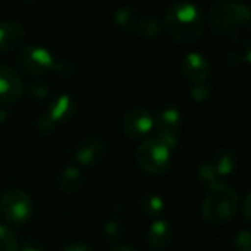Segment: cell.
Masks as SVG:
<instances>
[{
    "label": "cell",
    "instance_id": "obj_1",
    "mask_svg": "<svg viewBox=\"0 0 251 251\" xmlns=\"http://www.w3.org/2000/svg\"><path fill=\"white\" fill-rule=\"evenodd\" d=\"M209 26L219 40L234 44H250V7L238 0L216 1L207 15Z\"/></svg>",
    "mask_w": 251,
    "mask_h": 251
},
{
    "label": "cell",
    "instance_id": "obj_2",
    "mask_svg": "<svg viewBox=\"0 0 251 251\" xmlns=\"http://www.w3.org/2000/svg\"><path fill=\"white\" fill-rule=\"evenodd\" d=\"M162 25H165L174 41L179 44H194L204 32L206 18L196 3L175 1L166 9Z\"/></svg>",
    "mask_w": 251,
    "mask_h": 251
},
{
    "label": "cell",
    "instance_id": "obj_3",
    "mask_svg": "<svg viewBox=\"0 0 251 251\" xmlns=\"http://www.w3.org/2000/svg\"><path fill=\"white\" fill-rule=\"evenodd\" d=\"M238 210L240 196L231 184L218 179L207 187L201 203V215L207 224L222 226L232 221Z\"/></svg>",
    "mask_w": 251,
    "mask_h": 251
},
{
    "label": "cell",
    "instance_id": "obj_4",
    "mask_svg": "<svg viewBox=\"0 0 251 251\" xmlns=\"http://www.w3.org/2000/svg\"><path fill=\"white\" fill-rule=\"evenodd\" d=\"M113 19L116 25L124 31L147 40H156L163 32V25L154 15L132 6H122L116 9Z\"/></svg>",
    "mask_w": 251,
    "mask_h": 251
},
{
    "label": "cell",
    "instance_id": "obj_5",
    "mask_svg": "<svg viewBox=\"0 0 251 251\" xmlns=\"http://www.w3.org/2000/svg\"><path fill=\"white\" fill-rule=\"evenodd\" d=\"M135 162L147 175L160 176L171 168L172 150L157 138H147L138 146L135 151Z\"/></svg>",
    "mask_w": 251,
    "mask_h": 251
},
{
    "label": "cell",
    "instance_id": "obj_6",
    "mask_svg": "<svg viewBox=\"0 0 251 251\" xmlns=\"http://www.w3.org/2000/svg\"><path fill=\"white\" fill-rule=\"evenodd\" d=\"M1 216L15 226L26 224L34 212L31 196L22 188H9L0 197Z\"/></svg>",
    "mask_w": 251,
    "mask_h": 251
},
{
    "label": "cell",
    "instance_id": "obj_7",
    "mask_svg": "<svg viewBox=\"0 0 251 251\" xmlns=\"http://www.w3.org/2000/svg\"><path fill=\"white\" fill-rule=\"evenodd\" d=\"M154 128L157 129V140H160L172 151L179 146L181 128H182V113L175 106L162 107L153 116Z\"/></svg>",
    "mask_w": 251,
    "mask_h": 251
},
{
    "label": "cell",
    "instance_id": "obj_8",
    "mask_svg": "<svg viewBox=\"0 0 251 251\" xmlns=\"http://www.w3.org/2000/svg\"><path fill=\"white\" fill-rule=\"evenodd\" d=\"M16 65L31 76L46 75L53 69L54 57L49 49L40 44L24 46L16 56Z\"/></svg>",
    "mask_w": 251,
    "mask_h": 251
},
{
    "label": "cell",
    "instance_id": "obj_9",
    "mask_svg": "<svg viewBox=\"0 0 251 251\" xmlns=\"http://www.w3.org/2000/svg\"><path fill=\"white\" fill-rule=\"evenodd\" d=\"M154 128L153 115L144 107H131L122 118V132L132 140L144 138Z\"/></svg>",
    "mask_w": 251,
    "mask_h": 251
},
{
    "label": "cell",
    "instance_id": "obj_10",
    "mask_svg": "<svg viewBox=\"0 0 251 251\" xmlns=\"http://www.w3.org/2000/svg\"><path fill=\"white\" fill-rule=\"evenodd\" d=\"M179 72L181 75L191 84H200L206 82L212 72L210 60L199 51H190L187 53L181 63H179Z\"/></svg>",
    "mask_w": 251,
    "mask_h": 251
},
{
    "label": "cell",
    "instance_id": "obj_11",
    "mask_svg": "<svg viewBox=\"0 0 251 251\" xmlns=\"http://www.w3.org/2000/svg\"><path fill=\"white\" fill-rule=\"evenodd\" d=\"M25 93L22 76L13 68L0 65V104L10 106L21 100Z\"/></svg>",
    "mask_w": 251,
    "mask_h": 251
},
{
    "label": "cell",
    "instance_id": "obj_12",
    "mask_svg": "<svg viewBox=\"0 0 251 251\" xmlns=\"http://www.w3.org/2000/svg\"><path fill=\"white\" fill-rule=\"evenodd\" d=\"M106 144L101 137L88 135L78 141L75 147V160L82 166H94L97 165L104 156Z\"/></svg>",
    "mask_w": 251,
    "mask_h": 251
},
{
    "label": "cell",
    "instance_id": "obj_13",
    "mask_svg": "<svg viewBox=\"0 0 251 251\" xmlns=\"http://www.w3.org/2000/svg\"><path fill=\"white\" fill-rule=\"evenodd\" d=\"M174 240V229L168 221H154L146 234V243L151 251H165L169 249Z\"/></svg>",
    "mask_w": 251,
    "mask_h": 251
},
{
    "label": "cell",
    "instance_id": "obj_14",
    "mask_svg": "<svg viewBox=\"0 0 251 251\" xmlns=\"http://www.w3.org/2000/svg\"><path fill=\"white\" fill-rule=\"evenodd\" d=\"M25 38V29L21 22L13 19L0 21V53H10L18 49Z\"/></svg>",
    "mask_w": 251,
    "mask_h": 251
},
{
    "label": "cell",
    "instance_id": "obj_15",
    "mask_svg": "<svg viewBox=\"0 0 251 251\" xmlns=\"http://www.w3.org/2000/svg\"><path fill=\"white\" fill-rule=\"evenodd\" d=\"M56 125L71 121L76 113V100L71 94H60L54 97L46 110Z\"/></svg>",
    "mask_w": 251,
    "mask_h": 251
},
{
    "label": "cell",
    "instance_id": "obj_16",
    "mask_svg": "<svg viewBox=\"0 0 251 251\" xmlns=\"http://www.w3.org/2000/svg\"><path fill=\"white\" fill-rule=\"evenodd\" d=\"M210 163L213 165L218 178L219 176H228L237 168V163H238L237 151L231 147L221 149V150L215 151L213 157L210 159Z\"/></svg>",
    "mask_w": 251,
    "mask_h": 251
},
{
    "label": "cell",
    "instance_id": "obj_17",
    "mask_svg": "<svg viewBox=\"0 0 251 251\" xmlns=\"http://www.w3.org/2000/svg\"><path fill=\"white\" fill-rule=\"evenodd\" d=\"M59 187L63 193L75 194L82 187V174L76 166H66L59 175Z\"/></svg>",
    "mask_w": 251,
    "mask_h": 251
},
{
    "label": "cell",
    "instance_id": "obj_18",
    "mask_svg": "<svg viewBox=\"0 0 251 251\" xmlns=\"http://www.w3.org/2000/svg\"><path fill=\"white\" fill-rule=\"evenodd\" d=\"M143 212L150 216V218H157L159 215H162V212L165 210V201L160 196L157 194H149L144 197L143 203H141Z\"/></svg>",
    "mask_w": 251,
    "mask_h": 251
},
{
    "label": "cell",
    "instance_id": "obj_19",
    "mask_svg": "<svg viewBox=\"0 0 251 251\" xmlns=\"http://www.w3.org/2000/svg\"><path fill=\"white\" fill-rule=\"evenodd\" d=\"M19 240L13 229L0 224V251H18Z\"/></svg>",
    "mask_w": 251,
    "mask_h": 251
},
{
    "label": "cell",
    "instance_id": "obj_20",
    "mask_svg": "<svg viewBox=\"0 0 251 251\" xmlns=\"http://www.w3.org/2000/svg\"><path fill=\"white\" fill-rule=\"evenodd\" d=\"M213 94V87L206 81L190 85V96L196 103H206Z\"/></svg>",
    "mask_w": 251,
    "mask_h": 251
},
{
    "label": "cell",
    "instance_id": "obj_21",
    "mask_svg": "<svg viewBox=\"0 0 251 251\" xmlns=\"http://www.w3.org/2000/svg\"><path fill=\"white\" fill-rule=\"evenodd\" d=\"M197 178H199V181L201 184H206V185H210L215 181H218V175H216L215 168L210 163V160H204V162H201L199 165V168H197Z\"/></svg>",
    "mask_w": 251,
    "mask_h": 251
},
{
    "label": "cell",
    "instance_id": "obj_22",
    "mask_svg": "<svg viewBox=\"0 0 251 251\" xmlns=\"http://www.w3.org/2000/svg\"><path fill=\"white\" fill-rule=\"evenodd\" d=\"M103 232L106 235L107 240H112V241H116V240H121L124 237V225L121 221L118 219H109L106 221L104 226H103Z\"/></svg>",
    "mask_w": 251,
    "mask_h": 251
},
{
    "label": "cell",
    "instance_id": "obj_23",
    "mask_svg": "<svg viewBox=\"0 0 251 251\" xmlns=\"http://www.w3.org/2000/svg\"><path fill=\"white\" fill-rule=\"evenodd\" d=\"M224 62L226 66H231V68H237V66H241L243 63H249L250 62V49L247 47L244 53H228L224 56Z\"/></svg>",
    "mask_w": 251,
    "mask_h": 251
},
{
    "label": "cell",
    "instance_id": "obj_24",
    "mask_svg": "<svg viewBox=\"0 0 251 251\" xmlns=\"http://www.w3.org/2000/svg\"><path fill=\"white\" fill-rule=\"evenodd\" d=\"M49 93H50V88L46 82L34 81L28 85V94L34 100H44L46 97H49Z\"/></svg>",
    "mask_w": 251,
    "mask_h": 251
},
{
    "label": "cell",
    "instance_id": "obj_25",
    "mask_svg": "<svg viewBox=\"0 0 251 251\" xmlns=\"http://www.w3.org/2000/svg\"><path fill=\"white\" fill-rule=\"evenodd\" d=\"M234 250L251 251V234L249 229H241L234 237Z\"/></svg>",
    "mask_w": 251,
    "mask_h": 251
},
{
    "label": "cell",
    "instance_id": "obj_26",
    "mask_svg": "<svg viewBox=\"0 0 251 251\" xmlns=\"http://www.w3.org/2000/svg\"><path fill=\"white\" fill-rule=\"evenodd\" d=\"M37 128H38V131L40 132H43V134H51L54 129H56V122L50 118V115L47 113V112H44V113H41L38 118H37Z\"/></svg>",
    "mask_w": 251,
    "mask_h": 251
},
{
    "label": "cell",
    "instance_id": "obj_27",
    "mask_svg": "<svg viewBox=\"0 0 251 251\" xmlns=\"http://www.w3.org/2000/svg\"><path fill=\"white\" fill-rule=\"evenodd\" d=\"M56 74L62 75V76H74L76 74L75 71V66L72 62L66 60V59H62V60H54V65H53V69Z\"/></svg>",
    "mask_w": 251,
    "mask_h": 251
},
{
    "label": "cell",
    "instance_id": "obj_28",
    "mask_svg": "<svg viewBox=\"0 0 251 251\" xmlns=\"http://www.w3.org/2000/svg\"><path fill=\"white\" fill-rule=\"evenodd\" d=\"M240 209H241V213H243V218L246 221V224H250L251 222V194L250 191L246 194V197L243 199V203L240 204Z\"/></svg>",
    "mask_w": 251,
    "mask_h": 251
},
{
    "label": "cell",
    "instance_id": "obj_29",
    "mask_svg": "<svg viewBox=\"0 0 251 251\" xmlns=\"http://www.w3.org/2000/svg\"><path fill=\"white\" fill-rule=\"evenodd\" d=\"M18 251H44V249H43V246L38 241L29 240V241H25L22 246H19V250Z\"/></svg>",
    "mask_w": 251,
    "mask_h": 251
},
{
    "label": "cell",
    "instance_id": "obj_30",
    "mask_svg": "<svg viewBox=\"0 0 251 251\" xmlns=\"http://www.w3.org/2000/svg\"><path fill=\"white\" fill-rule=\"evenodd\" d=\"M60 251H94V250H93V247H90L88 244L75 243V244H69V246L63 247Z\"/></svg>",
    "mask_w": 251,
    "mask_h": 251
},
{
    "label": "cell",
    "instance_id": "obj_31",
    "mask_svg": "<svg viewBox=\"0 0 251 251\" xmlns=\"http://www.w3.org/2000/svg\"><path fill=\"white\" fill-rule=\"evenodd\" d=\"M109 251H138L135 247L132 246H128V244H118L115 247H112Z\"/></svg>",
    "mask_w": 251,
    "mask_h": 251
},
{
    "label": "cell",
    "instance_id": "obj_32",
    "mask_svg": "<svg viewBox=\"0 0 251 251\" xmlns=\"http://www.w3.org/2000/svg\"><path fill=\"white\" fill-rule=\"evenodd\" d=\"M6 118H7V113L3 109H0V124H4L6 122Z\"/></svg>",
    "mask_w": 251,
    "mask_h": 251
}]
</instances>
